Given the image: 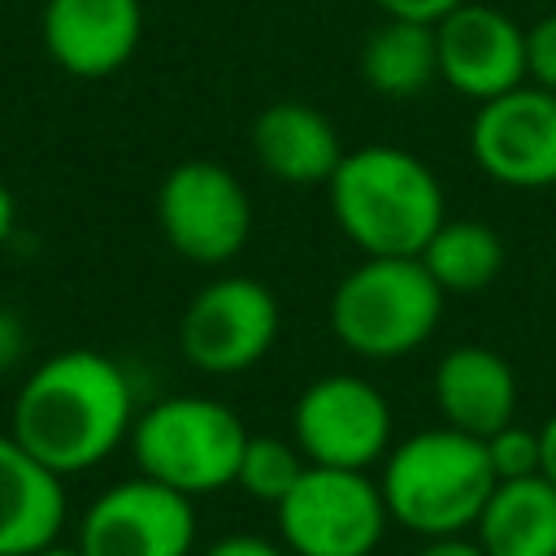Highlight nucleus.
<instances>
[{
  "mask_svg": "<svg viewBox=\"0 0 556 556\" xmlns=\"http://www.w3.org/2000/svg\"><path fill=\"white\" fill-rule=\"evenodd\" d=\"M130 426L135 387L126 369L104 352L65 348L26 374L9 434L52 473L70 478L109 460L130 439Z\"/></svg>",
  "mask_w": 556,
  "mask_h": 556,
  "instance_id": "1",
  "label": "nucleus"
},
{
  "mask_svg": "<svg viewBox=\"0 0 556 556\" xmlns=\"http://www.w3.org/2000/svg\"><path fill=\"white\" fill-rule=\"evenodd\" d=\"M330 217L361 256H421L447 217L434 169L395 143L348 148L326 182Z\"/></svg>",
  "mask_w": 556,
  "mask_h": 556,
  "instance_id": "2",
  "label": "nucleus"
},
{
  "mask_svg": "<svg viewBox=\"0 0 556 556\" xmlns=\"http://www.w3.org/2000/svg\"><path fill=\"white\" fill-rule=\"evenodd\" d=\"M378 486L391 526L417 539H447L473 530L486 495L495 491V473L482 439L452 426H430L391 443Z\"/></svg>",
  "mask_w": 556,
  "mask_h": 556,
  "instance_id": "3",
  "label": "nucleus"
},
{
  "mask_svg": "<svg viewBox=\"0 0 556 556\" xmlns=\"http://www.w3.org/2000/svg\"><path fill=\"white\" fill-rule=\"evenodd\" d=\"M443 291L417 256H365L330 291V334L361 361H400L417 352L443 317Z\"/></svg>",
  "mask_w": 556,
  "mask_h": 556,
  "instance_id": "4",
  "label": "nucleus"
},
{
  "mask_svg": "<svg viewBox=\"0 0 556 556\" xmlns=\"http://www.w3.org/2000/svg\"><path fill=\"white\" fill-rule=\"evenodd\" d=\"M126 443L143 478L195 500L235 486L248 426L235 408L208 395H165L135 417Z\"/></svg>",
  "mask_w": 556,
  "mask_h": 556,
  "instance_id": "5",
  "label": "nucleus"
},
{
  "mask_svg": "<svg viewBox=\"0 0 556 556\" xmlns=\"http://www.w3.org/2000/svg\"><path fill=\"white\" fill-rule=\"evenodd\" d=\"M274 517L291 556H374L391 526L378 478L330 465H308L287 500L274 504Z\"/></svg>",
  "mask_w": 556,
  "mask_h": 556,
  "instance_id": "6",
  "label": "nucleus"
},
{
  "mask_svg": "<svg viewBox=\"0 0 556 556\" xmlns=\"http://www.w3.org/2000/svg\"><path fill=\"white\" fill-rule=\"evenodd\" d=\"M278 295L248 274L208 278L178 317V352L208 378H235L256 369L278 343Z\"/></svg>",
  "mask_w": 556,
  "mask_h": 556,
  "instance_id": "7",
  "label": "nucleus"
},
{
  "mask_svg": "<svg viewBox=\"0 0 556 556\" xmlns=\"http://www.w3.org/2000/svg\"><path fill=\"white\" fill-rule=\"evenodd\" d=\"M156 226L165 243L204 269L235 261L252 239V200L235 169L217 161H182L156 187Z\"/></svg>",
  "mask_w": 556,
  "mask_h": 556,
  "instance_id": "8",
  "label": "nucleus"
},
{
  "mask_svg": "<svg viewBox=\"0 0 556 556\" xmlns=\"http://www.w3.org/2000/svg\"><path fill=\"white\" fill-rule=\"evenodd\" d=\"M291 439L308 465L374 469L395 443V417L369 378L321 374L295 395Z\"/></svg>",
  "mask_w": 556,
  "mask_h": 556,
  "instance_id": "9",
  "label": "nucleus"
},
{
  "mask_svg": "<svg viewBox=\"0 0 556 556\" xmlns=\"http://www.w3.org/2000/svg\"><path fill=\"white\" fill-rule=\"evenodd\" d=\"M191 547H195L191 495L143 473L104 486L78 521L83 556H191Z\"/></svg>",
  "mask_w": 556,
  "mask_h": 556,
  "instance_id": "10",
  "label": "nucleus"
},
{
  "mask_svg": "<svg viewBox=\"0 0 556 556\" xmlns=\"http://www.w3.org/2000/svg\"><path fill=\"white\" fill-rule=\"evenodd\" d=\"M469 156L500 187H556V96L521 83L495 100H482L469 122Z\"/></svg>",
  "mask_w": 556,
  "mask_h": 556,
  "instance_id": "11",
  "label": "nucleus"
},
{
  "mask_svg": "<svg viewBox=\"0 0 556 556\" xmlns=\"http://www.w3.org/2000/svg\"><path fill=\"white\" fill-rule=\"evenodd\" d=\"M439 83L482 104L526 83V30L495 4L465 0L434 22Z\"/></svg>",
  "mask_w": 556,
  "mask_h": 556,
  "instance_id": "12",
  "label": "nucleus"
},
{
  "mask_svg": "<svg viewBox=\"0 0 556 556\" xmlns=\"http://www.w3.org/2000/svg\"><path fill=\"white\" fill-rule=\"evenodd\" d=\"M43 52L74 78L117 74L143 39L139 0H48L39 17Z\"/></svg>",
  "mask_w": 556,
  "mask_h": 556,
  "instance_id": "13",
  "label": "nucleus"
},
{
  "mask_svg": "<svg viewBox=\"0 0 556 556\" xmlns=\"http://www.w3.org/2000/svg\"><path fill=\"white\" fill-rule=\"evenodd\" d=\"M430 395L443 426L486 439L517 417V374L486 343H456L430 374Z\"/></svg>",
  "mask_w": 556,
  "mask_h": 556,
  "instance_id": "14",
  "label": "nucleus"
},
{
  "mask_svg": "<svg viewBox=\"0 0 556 556\" xmlns=\"http://www.w3.org/2000/svg\"><path fill=\"white\" fill-rule=\"evenodd\" d=\"M343 152L348 148H343L334 122L304 100H274L252 122L256 165L287 187H313V182L326 187L334 165L343 161Z\"/></svg>",
  "mask_w": 556,
  "mask_h": 556,
  "instance_id": "15",
  "label": "nucleus"
},
{
  "mask_svg": "<svg viewBox=\"0 0 556 556\" xmlns=\"http://www.w3.org/2000/svg\"><path fill=\"white\" fill-rule=\"evenodd\" d=\"M65 482L13 434H0V556H26L61 539Z\"/></svg>",
  "mask_w": 556,
  "mask_h": 556,
  "instance_id": "16",
  "label": "nucleus"
},
{
  "mask_svg": "<svg viewBox=\"0 0 556 556\" xmlns=\"http://www.w3.org/2000/svg\"><path fill=\"white\" fill-rule=\"evenodd\" d=\"M469 534L486 556H556V486L543 473L495 482Z\"/></svg>",
  "mask_w": 556,
  "mask_h": 556,
  "instance_id": "17",
  "label": "nucleus"
},
{
  "mask_svg": "<svg viewBox=\"0 0 556 556\" xmlns=\"http://www.w3.org/2000/svg\"><path fill=\"white\" fill-rule=\"evenodd\" d=\"M361 78L382 100H413L439 83L434 26L408 17H382L361 43Z\"/></svg>",
  "mask_w": 556,
  "mask_h": 556,
  "instance_id": "18",
  "label": "nucleus"
},
{
  "mask_svg": "<svg viewBox=\"0 0 556 556\" xmlns=\"http://www.w3.org/2000/svg\"><path fill=\"white\" fill-rule=\"evenodd\" d=\"M417 261L443 295H478L504 269V239L478 217H443Z\"/></svg>",
  "mask_w": 556,
  "mask_h": 556,
  "instance_id": "19",
  "label": "nucleus"
},
{
  "mask_svg": "<svg viewBox=\"0 0 556 556\" xmlns=\"http://www.w3.org/2000/svg\"><path fill=\"white\" fill-rule=\"evenodd\" d=\"M308 469L304 452L295 447V439H278V434H248L243 456H239V473L235 486L261 504H282L287 491L300 482V473Z\"/></svg>",
  "mask_w": 556,
  "mask_h": 556,
  "instance_id": "20",
  "label": "nucleus"
},
{
  "mask_svg": "<svg viewBox=\"0 0 556 556\" xmlns=\"http://www.w3.org/2000/svg\"><path fill=\"white\" fill-rule=\"evenodd\" d=\"M482 443H486V460H491L495 482L543 473V434H539V426H521V421L513 417L508 426H500V430L486 434Z\"/></svg>",
  "mask_w": 556,
  "mask_h": 556,
  "instance_id": "21",
  "label": "nucleus"
},
{
  "mask_svg": "<svg viewBox=\"0 0 556 556\" xmlns=\"http://www.w3.org/2000/svg\"><path fill=\"white\" fill-rule=\"evenodd\" d=\"M526 83L556 96V13L539 17L526 30Z\"/></svg>",
  "mask_w": 556,
  "mask_h": 556,
  "instance_id": "22",
  "label": "nucleus"
},
{
  "mask_svg": "<svg viewBox=\"0 0 556 556\" xmlns=\"http://www.w3.org/2000/svg\"><path fill=\"white\" fill-rule=\"evenodd\" d=\"M204 556H291L278 539H265V534H248V530H235V534H222L217 543H208Z\"/></svg>",
  "mask_w": 556,
  "mask_h": 556,
  "instance_id": "23",
  "label": "nucleus"
},
{
  "mask_svg": "<svg viewBox=\"0 0 556 556\" xmlns=\"http://www.w3.org/2000/svg\"><path fill=\"white\" fill-rule=\"evenodd\" d=\"M378 9H382V17H408V22H439V17H447L456 4H465V0H374Z\"/></svg>",
  "mask_w": 556,
  "mask_h": 556,
  "instance_id": "24",
  "label": "nucleus"
},
{
  "mask_svg": "<svg viewBox=\"0 0 556 556\" xmlns=\"http://www.w3.org/2000/svg\"><path fill=\"white\" fill-rule=\"evenodd\" d=\"M26 352V321L0 304V374H9Z\"/></svg>",
  "mask_w": 556,
  "mask_h": 556,
  "instance_id": "25",
  "label": "nucleus"
},
{
  "mask_svg": "<svg viewBox=\"0 0 556 556\" xmlns=\"http://www.w3.org/2000/svg\"><path fill=\"white\" fill-rule=\"evenodd\" d=\"M413 556H486L473 534H447V539H421Z\"/></svg>",
  "mask_w": 556,
  "mask_h": 556,
  "instance_id": "26",
  "label": "nucleus"
},
{
  "mask_svg": "<svg viewBox=\"0 0 556 556\" xmlns=\"http://www.w3.org/2000/svg\"><path fill=\"white\" fill-rule=\"evenodd\" d=\"M539 434H543V478L556 486V413L539 426Z\"/></svg>",
  "mask_w": 556,
  "mask_h": 556,
  "instance_id": "27",
  "label": "nucleus"
},
{
  "mask_svg": "<svg viewBox=\"0 0 556 556\" xmlns=\"http://www.w3.org/2000/svg\"><path fill=\"white\" fill-rule=\"evenodd\" d=\"M13 226H17V204H13V195H9V187L0 182V243L13 235Z\"/></svg>",
  "mask_w": 556,
  "mask_h": 556,
  "instance_id": "28",
  "label": "nucleus"
},
{
  "mask_svg": "<svg viewBox=\"0 0 556 556\" xmlns=\"http://www.w3.org/2000/svg\"><path fill=\"white\" fill-rule=\"evenodd\" d=\"M26 556H83V552H78V543H74V547H61V543H48V547H35V552H26Z\"/></svg>",
  "mask_w": 556,
  "mask_h": 556,
  "instance_id": "29",
  "label": "nucleus"
}]
</instances>
